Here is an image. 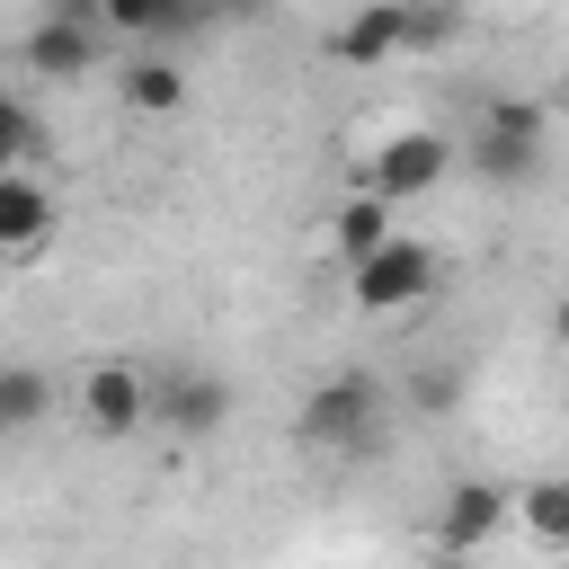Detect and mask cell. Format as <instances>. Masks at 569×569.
<instances>
[{
    "label": "cell",
    "mask_w": 569,
    "mask_h": 569,
    "mask_svg": "<svg viewBox=\"0 0 569 569\" xmlns=\"http://www.w3.org/2000/svg\"><path fill=\"white\" fill-rule=\"evenodd\" d=\"M373 418H382L373 373H338V382H320V391L302 400L293 436H302L311 453H356V445H373Z\"/></svg>",
    "instance_id": "6da1fadb"
},
{
    "label": "cell",
    "mask_w": 569,
    "mask_h": 569,
    "mask_svg": "<svg viewBox=\"0 0 569 569\" xmlns=\"http://www.w3.org/2000/svg\"><path fill=\"white\" fill-rule=\"evenodd\" d=\"M542 133H551V116H542L533 98H498V107L480 116V133H471V160H480V178H498V187H525V178L542 169Z\"/></svg>",
    "instance_id": "7a4b0ae2"
},
{
    "label": "cell",
    "mask_w": 569,
    "mask_h": 569,
    "mask_svg": "<svg viewBox=\"0 0 569 569\" xmlns=\"http://www.w3.org/2000/svg\"><path fill=\"white\" fill-rule=\"evenodd\" d=\"M356 267V311H409V302H427L436 293V249L427 240H382V249H365V258H347Z\"/></svg>",
    "instance_id": "3957f363"
},
{
    "label": "cell",
    "mask_w": 569,
    "mask_h": 569,
    "mask_svg": "<svg viewBox=\"0 0 569 569\" xmlns=\"http://www.w3.org/2000/svg\"><path fill=\"white\" fill-rule=\"evenodd\" d=\"M80 427H89V436H107V445L142 436V427H151V373H142V365H124V356L89 365V373H80Z\"/></svg>",
    "instance_id": "277c9868"
},
{
    "label": "cell",
    "mask_w": 569,
    "mask_h": 569,
    "mask_svg": "<svg viewBox=\"0 0 569 569\" xmlns=\"http://www.w3.org/2000/svg\"><path fill=\"white\" fill-rule=\"evenodd\" d=\"M222 418H231V382H222V373H196V365L151 373V427H169V436H213Z\"/></svg>",
    "instance_id": "5b68a950"
},
{
    "label": "cell",
    "mask_w": 569,
    "mask_h": 569,
    "mask_svg": "<svg viewBox=\"0 0 569 569\" xmlns=\"http://www.w3.org/2000/svg\"><path fill=\"white\" fill-rule=\"evenodd\" d=\"M445 169H453V142L418 124V133H391V142L373 151V178H365V196H382V204H409V196H427Z\"/></svg>",
    "instance_id": "8992f818"
},
{
    "label": "cell",
    "mask_w": 569,
    "mask_h": 569,
    "mask_svg": "<svg viewBox=\"0 0 569 569\" xmlns=\"http://www.w3.org/2000/svg\"><path fill=\"white\" fill-rule=\"evenodd\" d=\"M498 525H507V489H498V480H453L445 507H436V551L462 560V551H480Z\"/></svg>",
    "instance_id": "52a82bcc"
},
{
    "label": "cell",
    "mask_w": 569,
    "mask_h": 569,
    "mask_svg": "<svg viewBox=\"0 0 569 569\" xmlns=\"http://www.w3.org/2000/svg\"><path fill=\"white\" fill-rule=\"evenodd\" d=\"M53 231V187L27 169H0V249H36Z\"/></svg>",
    "instance_id": "ba28073f"
},
{
    "label": "cell",
    "mask_w": 569,
    "mask_h": 569,
    "mask_svg": "<svg viewBox=\"0 0 569 569\" xmlns=\"http://www.w3.org/2000/svg\"><path fill=\"white\" fill-rule=\"evenodd\" d=\"M27 62H36L44 80H80V71L98 62V27H89V18H44V27L27 36Z\"/></svg>",
    "instance_id": "9c48e42d"
},
{
    "label": "cell",
    "mask_w": 569,
    "mask_h": 569,
    "mask_svg": "<svg viewBox=\"0 0 569 569\" xmlns=\"http://www.w3.org/2000/svg\"><path fill=\"white\" fill-rule=\"evenodd\" d=\"M382 53H400V0H365L338 27V62H382Z\"/></svg>",
    "instance_id": "30bf717a"
},
{
    "label": "cell",
    "mask_w": 569,
    "mask_h": 569,
    "mask_svg": "<svg viewBox=\"0 0 569 569\" xmlns=\"http://www.w3.org/2000/svg\"><path fill=\"white\" fill-rule=\"evenodd\" d=\"M53 409V382L36 365H0V436H36Z\"/></svg>",
    "instance_id": "8fae6325"
},
{
    "label": "cell",
    "mask_w": 569,
    "mask_h": 569,
    "mask_svg": "<svg viewBox=\"0 0 569 569\" xmlns=\"http://www.w3.org/2000/svg\"><path fill=\"white\" fill-rule=\"evenodd\" d=\"M187 98V71L169 62V53H133L124 62V107H142V116H169Z\"/></svg>",
    "instance_id": "7c38bea8"
},
{
    "label": "cell",
    "mask_w": 569,
    "mask_h": 569,
    "mask_svg": "<svg viewBox=\"0 0 569 569\" xmlns=\"http://www.w3.org/2000/svg\"><path fill=\"white\" fill-rule=\"evenodd\" d=\"M196 18V0H98V27L116 36H178Z\"/></svg>",
    "instance_id": "4fadbf2b"
},
{
    "label": "cell",
    "mask_w": 569,
    "mask_h": 569,
    "mask_svg": "<svg viewBox=\"0 0 569 569\" xmlns=\"http://www.w3.org/2000/svg\"><path fill=\"white\" fill-rule=\"evenodd\" d=\"M507 516H525L542 542H569V489H560V480H525V489H507Z\"/></svg>",
    "instance_id": "5bb4252c"
},
{
    "label": "cell",
    "mask_w": 569,
    "mask_h": 569,
    "mask_svg": "<svg viewBox=\"0 0 569 569\" xmlns=\"http://www.w3.org/2000/svg\"><path fill=\"white\" fill-rule=\"evenodd\" d=\"M382 240H391V204H382V196H347V204H338V249L365 258V249H382Z\"/></svg>",
    "instance_id": "9a60e30c"
},
{
    "label": "cell",
    "mask_w": 569,
    "mask_h": 569,
    "mask_svg": "<svg viewBox=\"0 0 569 569\" xmlns=\"http://www.w3.org/2000/svg\"><path fill=\"white\" fill-rule=\"evenodd\" d=\"M27 151H44V124H36V107L0 98V169H18Z\"/></svg>",
    "instance_id": "2e32d148"
},
{
    "label": "cell",
    "mask_w": 569,
    "mask_h": 569,
    "mask_svg": "<svg viewBox=\"0 0 569 569\" xmlns=\"http://www.w3.org/2000/svg\"><path fill=\"white\" fill-rule=\"evenodd\" d=\"M53 18H89L98 27V0H53Z\"/></svg>",
    "instance_id": "e0dca14e"
},
{
    "label": "cell",
    "mask_w": 569,
    "mask_h": 569,
    "mask_svg": "<svg viewBox=\"0 0 569 569\" xmlns=\"http://www.w3.org/2000/svg\"><path fill=\"white\" fill-rule=\"evenodd\" d=\"M222 9H258V0H222Z\"/></svg>",
    "instance_id": "ac0fdd59"
}]
</instances>
